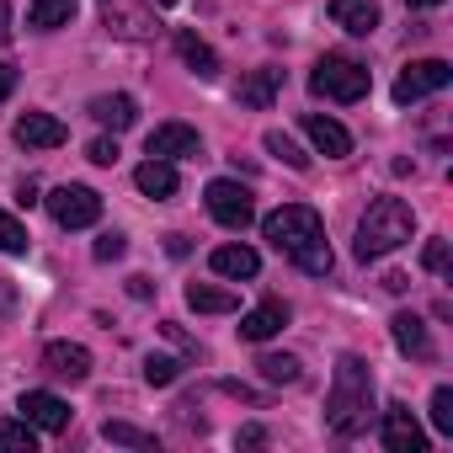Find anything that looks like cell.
<instances>
[{
  "mask_svg": "<svg viewBox=\"0 0 453 453\" xmlns=\"http://www.w3.org/2000/svg\"><path fill=\"white\" fill-rule=\"evenodd\" d=\"M373 373L357 352H347L336 363V379H331V395H326V426L336 437H363L373 426Z\"/></svg>",
  "mask_w": 453,
  "mask_h": 453,
  "instance_id": "6da1fadb",
  "label": "cell"
},
{
  "mask_svg": "<svg viewBox=\"0 0 453 453\" xmlns=\"http://www.w3.org/2000/svg\"><path fill=\"white\" fill-rule=\"evenodd\" d=\"M416 230V213L405 197H373L363 224H357V262H379L389 251H400Z\"/></svg>",
  "mask_w": 453,
  "mask_h": 453,
  "instance_id": "7a4b0ae2",
  "label": "cell"
},
{
  "mask_svg": "<svg viewBox=\"0 0 453 453\" xmlns=\"http://www.w3.org/2000/svg\"><path fill=\"white\" fill-rule=\"evenodd\" d=\"M368 86H373L368 70L352 65V59H342V54H326V59L315 65V75H310V91L326 96V102H363Z\"/></svg>",
  "mask_w": 453,
  "mask_h": 453,
  "instance_id": "3957f363",
  "label": "cell"
},
{
  "mask_svg": "<svg viewBox=\"0 0 453 453\" xmlns=\"http://www.w3.org/2000/svg\"><path fill=\"white\" fill-rule=\"evenodd\" d=\"M262 235H267L278 251H299L304 241L326 235V224H320V213H315L310 203H283L278 213H267V219H262Z\"/></svg>",
  "mask_w": 453,
  "mask_h": 453,
  "instance_id": "277c9868",
  "label": "cell"
},
{
  "mask_svg": "<svg viewBox=\"0 0 453 453\" xmlns=\"http://www.w3.org/2000/svg\"><path fill=\"white\" fill-rule=\"evenodd\" d=\"M49 213H54L59 230H86V224L102 219V197L91 187H81V181H65V187L49 192Z\"/></svg>",
  "mask_w": 453,
  "mask_h": 453,
  "instance_id": "5b68a950",
  "label": "cell"
},
{
  "mask_svg": "<svg viewBox=\"0 0 453 453\" xmlns=\"http://www.w3.org/2000/svg\"><path fill=\"white\" fill-rule=\"evenodd\" d=\"M203 203H208V213H213V219L224 224V230H246V224L257 219V203H251V192H246L241 181H230V176L208 181Z\"/></svg>",
  "mask_w": 453,
  "mask_h": 453,
  "instance_id": "8992f818",
  "label": "cell"
},
{
  "mask_svg": "<svg viewBox=\"0 0 453 453\" xmlns=\"http://www.w3.org/2000/svg\"><path fill=\"white\" fill-rule=\"evenodd\" d=\"M448 81H453V65H448V59H416V65L400 70V81H395V102H400V107H405V102H421V96L442 91Z\"/></svg>",
  "mask_w": 453,
  "mask_h": 453,
  "instance_id": "52a82bcc",
  "label": "cell"
},
{
  "mask_svg": "<svg viewBox=\"0 0 453 453\" xmlns=\"http://www.w3.org/2000/svg\"><path fill=\"white\" fill-rule=\"evenodd\" d=\"M144 150H150L155 160H197V155H203V139H197V128H187V123H160V128L144 139Z\"/></svg>",
  "mask_w": 453,
  "mask_h": 453,
  "instance_id": "ba28073f",
  "label": "cell"
},
{
  "mask_svg": "<svg viewBox=\"0 0 453 453\" xmlns=\"http://www.w3.org/2000/svg\"><path fill=\"white\" fill-rule=\"evenodd\" d=\"M384 448L389 453H426V432L416 426V416L395 400V405H384Z\"/></svg>",
  "mask_w": 453,
  "mask_h": 453,
  "instance_id": "9c48e42d",
  "label": "cell"
},
{
  "mask_svg": "<svg viewBox=\"0 0 453 453\" xmlns=\"http://www.w3.org/2000/svg\"><path fill=\"white\" fill-rule=\"evenodd\" d=\"M43 368L54 379H70V384H86L91 379V352L81 342H49L43 347Z\"/></svg>",
  "mask_w": 453,
  "mask_h": 453,
  "instance_id": "30bf717a",
  "label": "cell"
},
{
  "mask_svg": "<svg viewBox=\"0 0 453 453\" xmlns=\"http://www.w3.org/2000/svg\"><path fill=\"white\" fill-rule=\"evenodd\" d=\"M17 411H22L38 432H65V426H70V405H65L59 395H49V389H27V395L17 400Z\"/></svg>",
  "mask_w": 453,
  "mask_h": 453,
  "instance_id": "8fae6325",
  "label": "cell"
},
{
  "mask_svg": "<svg viewBox=\"0 0 453 453\" xmlns=\"http://www.w3.org/2000/svg\"><path fill=\"white\" fill-rule=\"evenodd\" d=\"M65 139H70V128L54 112H22L17 118V144H27V150H59Z\"/></svg>",
  "mask_w": 453,
  "mask_h": 453,
  "instance_id": "7c38bea8",
  "label": "cell"
},
{
  "mask_svg": "<svg viewBox=\"0 0 453 453\" xmlns=\"http://www.w3.org/2000/svg\"><path fill=\"white\" fill-rule=\"evenodd\" d=\"M304 134H310L315 155H326V160H342V155H352V134H347L336 118H326V112H304Z\"/></svg>",
  "mask_w": 453,
  "mask_h": 453,
  "instance_id": "4fadbf2b",
  "label": "cell"
},
{
  "mask_svg": "<svg viewBox=\"0 0 453 453\" xmlns=\"http://www.w3.org/2000/svg\"><path fill=\"white\" fill-rule=\"evenodd\" d=\"M102 17H107V27L123 33V38H150V33H155L150 12L134 6V0H102Z\"/></svg>",
  "mask_w": 453,
  "mask_h": 453,
  "instance_id": "5bb4252c",
  "label": "cell"
},
{
  "mask_svg": "<svg viewBox=\"0 0 453 453\" xmlns=\"http://www.w3.org/2000/svg\"><path fill=\"white\" fill-rule=\"evenodd\" d=\"M331 22L347 27L352 38H368L379 27V0H331Z\"/></svg>",
  "mask_w": 453,
  "mask_h": 453,
  "instance_id": "9a60e30c",
  "label": "cell"
},
{
  "mask_svg": "<svg viewBox=\"0 0 453 453\" xmlns=\"http://www.w3.org/2000/svg\"><path fill=\"white\" fill-rule=\"evenodd\" d=\"M278 91H283V70H273V65H267V70H251V75L241 81L235 102H241V107H257V112H262V107H273V102H278Z\"/></svg>",
  "mask_w": 453,
  "mask_h": 453,
  "instance_id": "2e32d148",
  "label": "cell"
},
{
  "mask_svg": "<svg viewBox=\"0 0 453 453\" xmlns=\"http://www.w3.org/2000/svg\"><path fill=\"white\" fill-rule=\"evenodd\" d=\"M389 336H395V347H400L405 357H432V336H426V320H421V315L400 310V315L389 320Z\"/></svg>",
  "mask_w": 453,
  "mask_h": 453,
  "instance_id": "e0dca14e",
  "label": "cell"
},
{
  "mask_svg": "<svg viewBox=\"0 0 453 453\" xmlns=\"http://www.w3.org/2000/svg\"><path fill=\"white\" fill-rule=\"evenodd\" d=\"M208 267H213L219 278H235V283H241V278H257V273H262V257H257L251 246H219V251L208 257Z\"/></svg>",
  "mask_w": 453,
  "mask_h": 453,
  "instance_id": "ac0fdd59",
  "label": "cell"
},
{
  "mask_svg": "<svg viewBox=\"0 0 453 453\" xmlns=\"http://www.w3.org/2000/svg\"><path fill=\"white\" fill-rule=\"evenodd\" d=\"M91 118H96V123H107L112 134H123V128H134V123H139V102H134L128 91L96 96V102H91Z\"/></svg>",
  "mask_w": 453,
  "mask_h": 453,
  "instance_id": "d6986e66",
  "label": "cell"
},
{
  "mask_svg": "<svg viewBox=\"0 0 453 453\" xmlns=\"http://www.w3.org/2000/svg\"><path fill=\"white\" fill-rule=\"evenodd\" d=\"M134 187L144 192V197H176V187H181V176H176V165L171 160H144L139 171H134Z\"/></svg>",
  "mask_w": 453,
  "mask_h": 453,
  "instance_id": "ffe728a7",
  "label": "cell"
},
{
  "mask_svg": "<svg viewBox=\"0 0 453 453\" xmlns=\"http://www.w3.org/2000/svg\"><path fill=\"white\" fill-rule=\"evenodd\" d=\"M283 326H288V310H283L278 299H267V304H257V310L241 320V336H246V342H267V336H278Z\"/></svg>",
  "mask_w": 453,
  "mask_h": 453,
  "instance_id": "44dd1931",
  "label": "cell"
},
{
  "mask_svg": "<svg viewBox=\"0 0 453 453\" xmlns=\"http://www.w3.org/2000/svg\"><path fill=\"white\" fill-rule=\"evenodd\" d=\"M176 54H181V65H187L192 75H203V81L219 75V54H213L197 33H176Z\"/></svg>",
  "mask_w": 453,
  "mask_h": 453,
  "instance_id": "7402d4cb",
  "label": "cell"
},
{
  "mask_svg": "<svg viewBox=\"0 0 453 453\" xmlns=\"http://www.w3.org/2000/svg\"><path fill=\"white\" fill-rule=\"evenodd\" d=\"M75 12H81V0H33V6H27V22H33L38 33H54V27H70Z\"/></svg>",
  "mask_w": 453,
  "mask_h": 453,
  "instance_id": "603a6c76",
  "label": "cell"
},
{
  "mask_svg": "<svg viewBox=\"0 0 453 453\" xmlns=\"http://www.w3.org/2000/svg\"><path fill=\"white\" fill-rule=\"evenodd\" d=\"M187 304L197 310V315H235V294L230 288H213V283H187Z\"/></svg>",
  "mask_w": 453,
  "mask_h": 453,
  "instance_id": "cb8c5ba5",
  "label": "cell"
},
{
  "mask_svg": "<svg viewBox=\"0 0 453 453\" xmlns=\"http://www.w3.org/2000/svg\"><path fill=\"white\" fill-rule=\"evenodd\" d=\"M294 257V267L299 273H310V278H326L331 267H336V257H331V246H326V235H315V241H304L299 251H288Z\"/></svg>",
  "mask_w": 453,
  "mask_h": 453,
  "instance_id": "d4e9b609",
  "label": "cell"
},
{
  "mask_svg": "<svg viewBox=\"0 0 453 453\" xmlns=\"http://www.w3.org/2000/svg\"><path fill=\"white\" fill-rule=\"evenodd\" d=\"M0 448L6 453H33L38 448V426L22 416V421H12V416H0Z\"/></svg>",
  "mask_w": 453,
  "mask_h": 453,
  "instance_id": "484cf974",
  "label": "cell"
},
{
  "mask_svg": "<svg viewBox=\"0 0 453 453\" xmlns=\"http://www.w3.org/2000/svg\"><path fill=\"white\" fill-rule=\"evenodd\" d=\"M262 144H267V155H278L288 171H310V155H304V150H299L283 128H267V139H262Z\"/></svg>",
  "mask_w": 453,
  "mask_h": 453,
  "instance_id": "4316f807",
  "label": "cell"
},
{
  "mask_svg": "<svg viewBox=\"0 0 453 453\" xmlns=\"http://www.w3.org/2000/svg\"><path fill=\"white\" fill-rule=\"evenodd\" d=\"M102 437L107 442H118V448H139V453H155L160 442H155V432H139V426H128V421H107L102 426Z\"/></svg>",
  "mask_w": 453,
  "mask_h": 453,
  "instance_id": "83f0119b",
  "label": "cell"
},
{
  "mask_svg": "<svg viewBox=\"0 0 453 453\" xmlns=\"http://www.w3.org/2000/svg\"><path fill=\"white\" fill-rule=\"evenodd\" d=\"M257 368H262L267 384H294L299 379V357H288V352H262Z\"/></svg>",
  "mask_w": 453,
  "mask_h": 453,
  "instance_id": "f1b7e54d",
  "label": "cell"
},
{
  "mask_svg": "<svg viewBox=\"0 0 453 453\" xmlns=\"http://www.w3.org/2000/svg\"><path fill=\"white\" fill-rule=\"evenodd\" d=\"M27 246H33V235L22 230V224H17L6 208H0V251H6V257H22Z\"/></svg>",
  "mask_w": 453,
  "mask_h": 453,
  "instance_id": "f546056e",
  "label": "cell"
},
{
  "mask_svg": "<svg viewBox=\"0 0 453 453\" xmlns=\"http://www.w3.org/2000/svg\"><path fill=\"white\" fill-rule=\"evenodd\" d=\"M181 379V363L176 357H144V384H155V389H165V384H176Z\"/></svg>",
  "mask_w": 453,
  "mask_h": 453,
  "instance_id": "4dcf8cb0",
  "label": "cell"
},
{
  "mask_svg": "<svg viewBox=\"0 0 453 453\" xmlns=\"http://www.w3.org/2000/svg\"><path fill=\"white\" fill-rule=\"evenodd\" d=\"M432 426H437L442 437H453V389H448V384L432 389Z\"/></svg>",
  "mask_w": 453,
  "mask_h": 453,
  "instance_id": "1f68e13d",
  "label": "cell"
},
{
  "mask_svg": "<svg viewBox=\"0 0 453 453\" xmlns=\"http://www.w3.org/2000/svg\"><path fill=\"white\" fill-rule=\"evenodd\" d=\"M118 155H123L118 139H91L86 144V160H96V165H118Z\"/></svg>",
  "mask_w": 453,
  "mask_h": 453,
  "instance_id": "d6a6232c",
  "label": "cell"
},
{
  "mask_svg": "<svg viewBox=\"0 0 453 453\" xmlns=\"http://www.w3.org/2000/svg\"><path fill=\"white\" fill-rule=\"evenodd\" d=\"M91 251H96V262H118V257H123V251H128V241H123V235H118V230H107V235H102V241H96V246H91Z\"/></svg>",
  "mask_w": 453,
  "mask_h": 453,
  "instance_id": "836d02e7",
  "label": "cell"
},
{
  "mask_svg": "<svg viewBox=\"0 0 453 453\" xmlns=\"http://www.w3.org/2000/svg\"><path fill=\"white\" fill-rule=\"evenodd\" d=\"M421 267H426V273H442V267H448V241H426Z\"/></svg>",
  "mask_w": 453,
  "mask_h": 453,
  "instance_id": "e575fe53",
  "label": "cell"
},
{
  "mask_svg": "<svg viewBox=\"0 0 453 453\" xmlns=\"http://www.w3.org/2000/svg\"><path fill=\"white\" fill-rule=\"evenodd\" d=\"M12 91H17V70H12V65H6V59H0V102H6V96H12Z\"/></svg>",
  "mask_w": 453,
  "mask_h": 453,
  "instance_id": "d590c367",
  "label": "cell"
},
{
  "mask_svg": "<svg viewBox=\"0 0 453 453\" xmlns=\"http://www.w3.org/2000/svg\"><path fill=\"white\" fill-rule=\"evenodd\" d=\"M219 389H224V395H235V400H251V405H257V389H246V384H235V379H230V384H219Z\"/></svg>",
  "mask_w": 453,
  "mask_h": 453,
  "instance_id": "8d00e7d4",
  "label": "cell"
},
{
  "mask_svg": "<svg viewBox=\"0 0 453 453\" xmlns=\"http://www.w3.org/2000/svg\"><path fill=\"white\" fill-rule=\"evenodd\" d=\"M262 442H267V432H262V426H246V432H241V448H262Z\"/></svg>",
  "mask_w": 453,
  "mask_h": 453,
  "instance_id": "74e56055",
  "label": "cell"
},
{
  "mask_svg": "<svg viewBox=\"0 0 453 453\" xmlns=\"http://www.w3.org/2000/svg\"><path fill=\"white\" fill-rule=\"evenodd\" d=\"M0 43H12V6L0 0Z\"/></svg>",
  "mask_w": 453,
  "mask_h": 453,
  "instance_id": "f35d334b",
  "label": "cell"
},
{
  "mask_svg": "<svg viewBox=\"0 0 453 453\" xmlns=\"http://www.w3.org/2000/svg\"><path fill=\"white\" fill-rule=\"evenodd\" d=\"M165 251H171V257H187L192 246H187V235H165Z\"/></svg>",
  "mask_w": 453,
  "mask_h": 453,
  "instance_id": "ab89813d",
  "label": "cell"
},
{
  "mask_svg": "<svg viewBox=\"0 0 453 453\" xmlns=\"http://www.w3.org/2000/svg\"><path fill=\"white\" fill-rule=\"evenodd\" d=\"M384 288H389V294H405V288H411V278H405V273H389V278H384Z\"/></svg>",
  "mask_w": 453,
  "mask_h": 453,
  "instance_id": "60d3db41",
  "label": "cell"
},
{
  "mask_svg": "<svg viewBox=\"0 0 453 453\" xmlns=\"http://www.w3.org/2000/svg\"><path fill=\"white\" fill-rule=\"evenodd\" d=\"M128 294H134V299H150L155 288H150V278H128Z\"/></svg>",
  "mask_w": 453,
  "mask_h": 453,
  "instance_id": "b9f144b4",
  "label": "cell"
},
{
  "mask_svg": "<svg viewBox=\"0 0 453 453\" xmlns=\"http://www.w3.org/2000/svg\"><path fill=\"white\" fill-rule=\"evenodd\" d=\"M405 6H416V12H432V6H442V0H405Z\"/></svg>",
  "mask_w": 453,
  "mask_h": 453,
  "instance_id": "7bdbcfd3",
  "label": "cell"
},
{
  "mask_svg": "<svg viewBox=\"0 0 453 453\" xmlns=\"http://www.w3.org/2000/svg\"><path fill=\"white\" fill-rule=\"evenodd\" d=\"M155 6H176V0H155Z\"/></svg>",
  "mask_w": 453,
  "mask_h": 453,
  "instance_id": "ee69618b",
  "label": "cell"
}]
</instances>
